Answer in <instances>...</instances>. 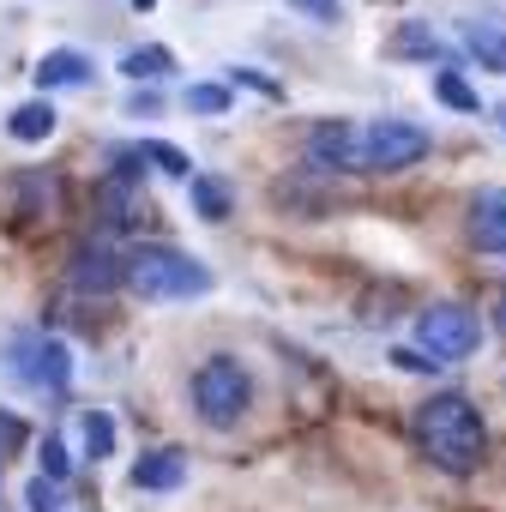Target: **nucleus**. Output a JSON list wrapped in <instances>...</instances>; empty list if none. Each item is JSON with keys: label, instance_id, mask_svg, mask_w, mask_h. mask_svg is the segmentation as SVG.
Masks as SVG:
<instances>
[{"label": "nucleus", "instance_id": "obj_15", "mask_svg": "<svg viewBox=\"0 0 506 512\" xmlns=\"http://www.w3.org/2000/svg\"><path fill=\"white\" fill-rule=\"evenodd\" d=\"M386 55H392V61H440L446 49H440V37H434V25H422V19H410V25H398V31H392V43H386Z\"/></svg>", "mask_w": 506, "mask_h": 512}, {"label": "nucleus", "instance_id": "obj_3", "mask_svg": "<svg viewBox=\"0 0 506 512\" xmlns=\"http://www.w3.org/2000/svg\"><path fill=\"white\" fill-rule=\"evenodd\" d=\"M7 374L25 386V392H43V398H61L73 386V350L49 332H13L7 338Z\"/></svg>", "mask_w": 506, "mask_h": 512}, {"label": "nucleus", "instance_id": "obj_4", "mask_svg": "<svg viewBox=\"0 0 506 512\" xmlns=\"http://www.w3.org/2000/svg\"><path fill=\"white\" fill-rule=\"evenodd\" d=\"M247 404H253V380H247V368L235 356L199 362V374H193V410L205 416V428H235L247 416Z\"/></svg>", "mask_w": 506, "mask_h": 512}, {"label": "nucleus", "instance_id": "obj_11", "mask_svg": "<svg viewBox=\"0 0 506 512\" xmlns=\"http://www.w3.org/2000/svg\"><path fill=\"white\" fill-rule=\"evenodd\" d=\"M181 482H187V458H181L175 446L145 452V458L133 464V488H145V494H169V488H181Z\"/></svg>", "mask_w": 506, "mask_h": 512}, {"label": "nucleus", "instance_id": "obj_14", "mask_svg": "<svg viewBox=\"0 0 506 512\" xmlns=\"http://www.w3.org/2000/svg\"><path fill=\"white\" fill-rule=\"evenodd\" d=\"M55 127H61V115H55V103H49V97L19 103V109H13V121H7V133H13L19 145H43Z\"/></svg>", "mask_w": 506, "mask_h": 512}, {"label": "nucleus", "instance_id": "obj_19", "mask_svg": "<svg viewBox=\"0 0 506 512\" xmlns=\"http://www.w3.org/2000/svg\"><path fill=\"white\" fill-rule=\"evenodd\" d=\"M434 103H446V109H458V115H482V97L470 91V79H464L458 67H440V73H434Z\"/></svg>", "mask_w": 506, "mask_h": 512}, {"label": "nucleus", "instance_id": "obj_17", "mask_svg": "<svg viewBox=\"0 0 506 512\" xmlns=\"http://www.w3.org/2000/svg\"><path fill=\"white\" fill-rule=\"evenodd\" d=\"M464 49L482 61V73H506V31L500 25H464Z\"/></svg>", "mask_w": 506, "mask_h": 512}, {"label": "nucleus", "instance_id": "obj_30", "mask_svg": "<svg viewBox=\"0 0 506 512\" xmlns=\"http://www.w3.org/2000/svg\"><path fill=\"white\" fill-rule=\"evenodd\" d=\"M494 326H500V338H506V302H500V308H494Z\"/></svg>", "mask_w": 506, "mask_h": 512}, {"label": "nucleus", "instance_id": "obj_21", "mask_svg": "<svg viewBox=\"0 0 506 512\" xmlns=\"http://www.w3.org/2000/svg\"><path fill=\"white\" fill-rule=\"evenodd\" d=\"M79 434H85V458H109L115 452V416L109 410H85Z\"/></svg>", "mask_w": 506, "mask_h": 512}, {"label": "nucleus", "instance_id": "obj_13", "mask_svg": "<svg viewBox=\"0 0 506 512\" xmlns=\"http://www.w3.org/2000/svg\"><path fill=\"white\" fill-rule=\"evenodd\" d=\"M13 193H19V217H55L61 211V181L49 169H25L13 181Z\"/></svg>", "mask_w": 506, "mask_h": 512}, {"label": "nucleus", "instance_id": "obj_18", "mask_svg": "<svg viewBox=\"0 0 506 512\" xmlns=\"http://www.w3.org/2000/svg\"><path fill=\"white\" fill-rule=\"evenodd\" d=\"M121 73H127V79H139V85H157V79H169V73H175V55H169V49H157V43H151V49H127V55H121Z\"/></svg>", "mask_w": 506, "mask_h": 512}, {"label": "nucleus", "instance_id": "obj_26", "mask_svg": "<svg viewBox=\"0 0 506 512\" xmlns=\"http://www.w3.org/2000/svg\"><path fill=\"white\" fill-rule=\"evenodd\" d=\"M296 13H308L314 25H344V13H338V0H290Z\"/></svg>", "mask_w": 506, "mask_h": 512}, {"label": "nucleus", "instance_id": "obj_31", "mask_svg": "<svg viewBox=\"0 0 506 512\" xmlns=\"http://www.w3.org/2000/svg\"><path fill=\"white\" fill-rule=\"evenodd\" d=\"M133 7H139V13H151V7H157V0H133Z\"/></svg>", "mask_w": 506, "mask_h": 512}, {"label": "nucleus", "instance_id": "obj_25", "mask_svg": "<svg viewBox=\"0 0 506 512\" xmlns=\"http://www.w3.org/2000/svg\"><path fill=\"white\" fill-rule=\"evenodd\" d=\"M229 79H235V85H247V91H260V97H284V85H278V79H266L260 67H229Z\"/></svg>", "mask_w": 506, "mask_h": 512}, {"label": "nucleus", "instance_id": "obj_9", "mask_svg": "<svg viewBox=\"0 0 506 512\" xmlns=\"http://www.w3.org/2000/svg\"><path fill=\"white\" fill-rule=\"evenodd\" d=\"M308 157L320 169H344V175H362V133L350 121H320L308 133Z\"/></svg>", "mask_w": 506, "mask_h": 512}, {"label": "nucleus", "instance_id": "obj_20", "mask_svg": "<svg viewBox=\"0 0 506 512\" xmlns=\"http://www.w3.org/2000/svg\"><path fill=\"white\" fill-rule=\"evenodd\" d=\"M139 157H145L157 175H175V181H187V175H193V157H187L181 145H169V139H139Z\"/></svg>", "mask_w": 506, "mask_h": 512}, {"label": "nucleus", "instance_id": "obj_22", "mask_svg": "<svg viewBox=\"0 0 506 512\" xmlns=\"http://www.w3.org/2000/svg\"><path fill=\"white\" fill-rule=\"evenodd\" d=\"M25 506H31V512H67V494H61L55 476H37V482L25 488Z\"/></svg>", "mask_w": 506, "mask_h": 512}, {"label": "nucleus", "instance_id": "obj_7", "mask_svg": "<svg viewBox=\"0 0 506 512\" xmlns=\"http://www.w3.org/2000/svg\"><path fill=\"white\" fill-rule=\"evenodd\" d=\"M139 217H151V199L139 193V175L109 169L97 181V235H127V229H139Z\"/></svg>", "mask_w": 506, "mask_h": 512}, {"label": "nucleus", "instance_id": "obj_1", "mask_svg": "<svg viewBox=\"0 0 506 512\" xmlns=\"http://www.w3.org/2000/svg\"><path fill=\"white\" fill-rule=\"evenodd\" d=\"M410 434L422 446V458L446 476H476L482 458H488V428H482V410L464 398V392H434L428 404H416L410 416Z\"/></svg>", "mask_w": 506, "mask_h": 512}, {"label": "nucleus", "instance_id": "obj_32", "mask_svg": "<svg viewBox=\"0 0 506 512\" xmlns=\"http://www.w3.org/2000/svg\"><path fill=\"white\" fill-rule=\"evenodd\" d=\"M494 115H500V127H506V103H500V109H494Z\"/></svg>", "mask_w": 506, "mask_h": 512}, {"label": "nucleus", "instance_id": "obj_27", "mask_svg": "<svg viewBox=\"0 0 506 512\" xmlns=\"http://www.w3.org/2000/svg\"><path fill=\"white\" fill-rule=\"evenodd\" d=\"M19 446H25V422L13 410H0V458H13Z\"/></svg>", "mask_w": 506, "mask_h": 512}, {"label": "nucleus", "instance_id": "obj_12", "mask_svg": "<svg viewBox=\"0 0 506 512\" xmlns=\"http://www.w3.org/2000/svg\"><path fill=\"white\" fill-rule=\"evenodd\" d=\"M37 85L43 91H79V85H91V61L79 49H49L37 61Z\"/></svg>", "mask_w": 506, "mask_h": 512}, {"label": "nucleus", "instance_id": "obj_29", "mask_svg": "<svg viewBox=\"0 0 506 512\" xmlns=\"http://www.w3.org/2000/svg\"><path fill=\"white\" fill-rule=\"evenodd\" d=\"M157 109H163V97H157L151 85H139V91L127 97V115H157Z\"/></svg>", "mask_w": 506, "mask_h": 512}, {"label": "nucleus", "instance_id": "obj_28", "mask_svg": "<svg viewBox=\"0 0 506 512\" xmlns=\"http://www.w3.org/2000/svg\"><path fill=\"white\" fill-rule=\"evenodd\" d=\"M392 362H398L404 374H440V368H446V362H434L428 350H392Z\"/></svg>", "mask_w": 506, "mask_h": 512}, {"label": "nucleus", "instance_id": "obj_8", "mask_svg": "<svg viewBox=\"0 0 506 512\" xmlns=\"http://www.w3.org/2000/svg\"><path fill=\"white\" fill-rule=\"evenodd\" d=\"M121 253H115V235H91V241H79L73 247V290H85V296H109L115 284H121Z\"/></svg>", "mask_w": 506, "mask_h": 512}, {"label": "nucleus", "instance_id": "obj_2", "mask_svg": "<svg viewBox=\"0 0 506 512\" xmlns=\"http://www.w3.org/2000/svg\"><path fill=\"white\" fill-rule=\"evenodd\" d=\"M121 266H127L121 284H127L139 302H193V296H211V284H217L205 260H193V253H181V247H169V241L133 247Z\"/></svg>", "mask_w": 506, "mask_h": 512}, {"label": "nucleus", "instance_id": "obj_10", "mask_svg": "<svg viewBox=\"0 0 506 512\" xmlns=\"http://www.w3.org/2000/svg\"><path fill=\"white\" fill-rule=\"evenodd\" d=\"M470 241L482 253H506V187H482L470 199Z\"/></svg>", "mask_w": 506, "mask_h": 512}, {"label": "nucleus", "instance_id": "obj_6", "mask_svg": "<svg viewBox=\"0 0 506 512\" xmlns=\"http://www.w3.org/2000/svg\"><path fill=\"white\" fill-rule=\"evenodd\" d=\"M416 344H422L434 362H464V356L482 344V326H476V314H470V308L440 302V308H428V314L416 320Z\"/></svg>", "mask_w": 506, "mask_h": 512}, {"label": "nucleus", "instance_id": "obj_5", "mask_svg": "<svg viewBox=\"0 0 506 512\" xmlns=\"http://www.w3.org/2000/svg\"><path fill=\"white\" fill-rule=\"evenodd\" d=\"M428 151H434L428 127H416V121H374V127L362 133V175H398V169H416Z\"/></svg>", "mask_w": 506, "mask_h": 512}, {"label": "nucleus", "instance_id": "obj_33", "mask_svg": "<svg viewBox=\"0 0 506 512\" xmlns=\"http://www.w3.org/2000/svg\"><path fill=\"white\" fill-rule=\"evenodd\" d=\"M0 476H7V458H0Z\"/></svg>", "mask_w": 506, "mask_h": 512}, {"label": "nucleus", "instance_id": "obj_24", "mask_svg": "<svg viewBox=\"0 0 506 512\" xmlns=\"http://www.w3.org/2000/svg\"><path fill=\"white\" fill-rule=\"evenodd\" d=\"M43 476H55V482H67V476H73V458H67V446H61L55 434L43 440Z\"/></svg>", "mask_w": 506, "mask_h": 512}, {"label": "nucleus", "instance_id": "obj_16", "mask_svg": "<svg viewBox=\"0 0 506 512\" xmlns=\"http://www.w3.org/2000/svg\"><path fill=\"white\" fill-rule=\"evenodd\" d=\"M187 199H193V217H205V223H223L235 211V199L217 175H187Z\"/></svg>", "mask_w": 506, "mask_h": 512}, {"label": "nucleus", "instance_id": "obj_23", "mask_svg": "<svg viewBox=\"0 0 506 512\" xmlns=\"http://www.w3.org/2000/svg\"><path fill=\"white\" fill-rule=\"evenodd\" d=\"M187 109L193 115H223L229 109V91L223 85H187Z\"/></svg>", "mask_w": 506, "mask_h": 512}]
</instances>
